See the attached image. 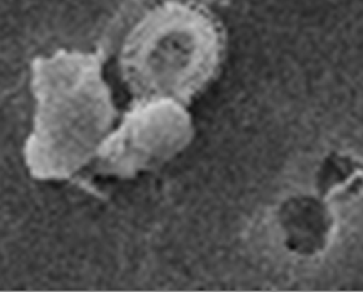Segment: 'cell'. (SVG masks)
<instances>
[{"mask_svg": "<svg viewBox=\"0 0 363 292\" xmlns=\"http://www.w3.org/2000/svg\"><path fill=\"white\" fill-rule=\"evenodd\" d=\"M189 121L172 104H154L128 114L123 125L106 137L99 151V168L106 174L133 175L151 161L172 156L184 145Z\"/></svg>", "mask_w": 363, "mask_h": 292, "instance_id": "3", "label": "cell"}, {"mask_svg": "<svg viewBox=\"0 0 363 292\" xmlns=\"http://www.w3.org/2000/svg\"><path fill=\"white\" fill-rule=\"evenodd\" d=\"M218 32L198 11L169 4L157 8L128 37L123 77L137 94L187 97L216 64Z\"/></svg>", "mask_w": 363, "mask_h": 292, "instance_id": "2", "label": "cell"}, {"mask_svg": "<svg viewBox=\"0 0 363 292\" xmlns=\"http://www.w3.org/2000/svg\"><path fill=\"white\" fill-rule=\"evenodd\" d=\"M34 131L25 157L40 180L67 178L98 154L114 121V107L94 55L61 50L34 61Z\"/></svg>", "mask_w": 363, "mask_h": 292, "instance_id": "1", "label": "cell"}]
</instances>
